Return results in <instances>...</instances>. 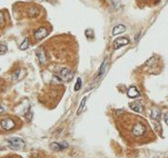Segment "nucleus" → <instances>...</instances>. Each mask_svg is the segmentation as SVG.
<instances>
[{"label":"nucleus","instance_id":"obj_1","mask_svg":"<svg viewBox=\"0 0 168 158\" xmlns=\"http://www.w3.org/2000/svg\"><path fill=\"white\" fill-rule=\"evenodd\" d=\"M8 143L10 144V147L13 150H20L25 146V143L23 139L18 137H13L8 139Z\"/></svg>","mask_w":168,"mask_h":158},{"label":"nucleus","instance_id":"obj_2","mask_svg":"<svg viewBox=\"0 0 168 158\" xmlns=\"http://www.w3.org/2000/svg\"><path fill=\"white\" fill-rule=\"evenodd\" d=\"M131 132L133 136H135V137H141V136H143L145 133V126L142 123H140V122H137V123L132 127Z\"/></svg>","mask_w":168,"mask_h":158},{"label":"nucleus","instance_id":"obj_3","mask_svg":"<svg viewBox=\"0 0 168 158\" xmlns=\"http://www.w3.org/2000/svg\"><path fill=\"white\" fill-rule=\"evenodd\" d=\"M60 77H61V79L64 81L70 82L73 79V77H74V74H73V72L68 68H62L60 70Z\"/></svg>","mask_w":168,"mask_h":158},{"label":"nucleus","instance_id":"obj_4","mask_svg":"<svg viewBox=\"0 0 168 158\" xmlns=\"http://www.w3.org/2000/svg\"><path fill=\"white\" fill-rule=\"evenodd\" d=\"M15 126H16L15 121L11 119V118H4V119L1 120V127L6 131L12 130Z\"/></svg>","mask_w":168,"mask_h":158},{"label":"nucleus","instance_id":"obj_5","mask_svg":"<svg viewBox=\"0 0 168 158\" xmlns=\"http://www.w3.org/2000/svg\"><path fill=\"white\" fill-rule=\"evenodd\" d=\"M127 44H129V40H128L127 38L120 37V38L116 39V40L114 41L113 46H114V49H115V50H119V49H120L122 47L126 46Z\"/></svg>","mask_w":168,"mask_h":158},{"label":"nucleus","instance_id":"obj_6","mask_svg":"<svg viewBox=\"0 0 168 158\" xmlns=\"http://www.w3.org/2000/svg\"><path fill=\"white\" fill-rule=\"evenodd\" d=\"M48 34H49V31L45 27H40L34 32V38H35L36 40H41V39L48 36Z\"/></svg>","mask_w":168,"mask_h":158},{"label":"nucleus","instance_id":"obj_7","mask_svg":"<svg viewBox=\"0 0 168 158\" xmlns=\"http://www.w3.org/2000/svg\"><path fill=\"white\" fill-rule=\"evenodd\" d=\"M127 96L129 98H136L140 96V92L138 91V89L136 88L135 86H131L129 87V89L127 90Z\"/></svg>","mask_w":168,"mask_h":158},{"label":"nucleus","instance_id":"obj_8","mask_svg":"<svg viewBox=\"0 0 168 158\" xmlns=\"http://www.w3.org/2000/svg\"><path fill=\"white\" fill-rule=\"evenodd\" d=\"M126 26L123 25V24H119L117 26H115V27L113 28V35H119L120 33H123V32H126Z\"/></svg>","mask_w":168,"mask_h":158},{"label":"nucleus","instance_id":"obj_9","mask_svg":"<svg viewBox=\"0 0 168 158\" xmlns=\"http://www.w3.org/2000/svg\"><path fill=\"white\" fill-rule=\"evenodd\" d=\"M51 147L53 148L54 150L60 151V150H63L65 147H67V144H58V143H53V144H51Z\"/></svg>","mask_w":168,"mask_h":158},{"label":"nucleus","instance_id":"obj_10","mask_svg":"<svg viewBox=\"0 0 168 158\" xmlns=\"http://www.w3.org/2000/svg\"><path fill=\"white\" fill-rule=\"evenodd\" d=\"M129 107H130L131 110H133L134 112H137V113H141L142 112V105L139 101H136V102H133L129 105Z\"/></svg>","mask_w":168,"mask_h":158},{"label":"nucleus","instance_id":"obj_11","mask_svg":"<svg viewBox=\"0 0 168 158\" xmlns=\"http://www.w3.org/2000/svg\"><path fill=\"white\" fill-rule=\"evenodd\" d=\"M36 56L38 57V59H39L41 64H45V62H46V55H45L44 51H41V50H38L36 51Z\"/></svg>","mask_w":168,"mask_h":158},{"label":"nucleus","instance_id":"obj_12","mask_svg":"<svg viewBox=\"0 0 168 158\" xmlns=\"http://www.w3.org/2000/svg\"><path fill=\"white\" fill-rule=\"evenodd\" d=\"M151 116H152V118H154V119H159V116H160V112L158 111L157 109H154L152 111V115H151Z\"/></svg>","mask_w":168,"mask_h":158},{"label":"nucleus","instance_id":"obj_13","mask_svg":"<svg viewBox=\"0 0 168 158\" xmlns=\"http://www.w3.org/2000/svg\"><path fill=\"white\" fill-rule=\"evenodd\" d=\"M28 46H29V41H28V39H27V38H25L24 40H23V42L20 44V49L21 51H24V50H26V49H27Z\"/></svg>","mask_w":168,"mask_h":158},{"label":"nucleus","instance_id":"obj_14","mask_svg":"<svg viewBox=\"0 0 168 158\" xmlns=\"http://www.w3.org/2000/svg\"><path fill=\"white\" fill-rule=\"evenodd\" d=\"M105 67H106V61H103L100 66V69H99V71H98V77H101L103 74L105 73Z\"/></svg>","mask_w":168,"mask_h":158},{"label":"nucleus","instance_id":"obj_15","mask_svg":"<svg viewBox=\"0 0 168 158\" xmlns=\"http://www.w3.org/2000/svg\"><path fill=\"white\" fill-rule=\"evenodd\" d=\"M38 13H39V12H38V10H37L36 8H30V9H29V11H28V16L33 17L37 16V15H38Z\"/></svg>","mask_w":168,"mask_h":158},{"label":"nucleus","instance_id":"obj_16","mask_svg":"<svg viewBox=\"0 0 168 158\" xmlns=\"http://www.w3.org/2000/svg\"><path fill=\"white\" fill-rule=\"evenodd\" d=\"M81 86H82V80H81V78H78V79H77L76 85H75V86H74V90H75V91L80 90Z\"/></svg>","mask_w":168,"mask_h":158},{"label":"nucleus","instance_id":"obj_17","mask_svg":"<svg viewBox=\"0 0 168 158\" xmlns=\"http://www.w3.org/2000/svg\"><path fill=\"white\" fill-rule=\"evenodd\" d=\"M7 51H8L7 46H6V45H4V44H0V55L4 54Z\"/></svg>","mask_w":168,"mask_h":158},{"label":"nucleus","instance_id":"obj_18","mask_svg":"<svg viewBox=\"0 0 168 158\" xmlns=\"http://www.w3.org/2000/svg\"><path fill=\"white\" fill-rule=\"evenodd\" d=\"M86 100H87V98H84L83 100H82V102L80 104V107H79V110H78V113H81V112L83 111L84 108H85V104H86Z\"/></svg>","mask_w":168,"mask_h":158},{"label":"nucleus","instance_id":"obj_19","mask_svg":"<svg viewBox=\"0 0 168 158\" xmlns=\"http://www.w3.org/2000/svg\"><path fill=\"white\" fill-rule=\"evenodd\" d=\"M20 69H18V70H17L16 72H14V73H13V75H12V80H13V81H16L17 79L19 78V74H20Z\"/></svg>","mask_w":168,"mask_h":158},{"label":"nucleus","instance_id":"obj_20","mask_svg":"<svg viewBox=\"0 0 168 158\" xmlns=\"http://www.w3.org/2000/svg\"><path fill=\"white\" fill-rule=\"evenodd\" d=\"M4 23V15L2 12H0V25Z\"/></svg>","mask_w":168,"mask_h":158},{"label":"nucleus","instance_id":"obj_21","mask_svg":"<svg viewBox=\"0 0 168 158\" xmlns=\"http://www.w3.org/2000/svg\"><path fill=\"white\" fill-rule=\"evenodd\" d=\"M163 117H164V121H165V123L167 124V123H168V117H167V113H164V116H163Z\"/></svg>","mask_w":168,"mask_h":158},{"label":"nucleus","instance_id":"obj_22","mask_svg":"<svg viewBox=\"0 0 168 158\" xmlns=\"http://www.w3.org/2000/svg\"><path fill=\"white\" fill-rule=\"evenodd\" d=\"M3 112H4V108L0 106V113H2Z\"/></svg>","mask_w":168,"mask_h":158}]
</instances>
